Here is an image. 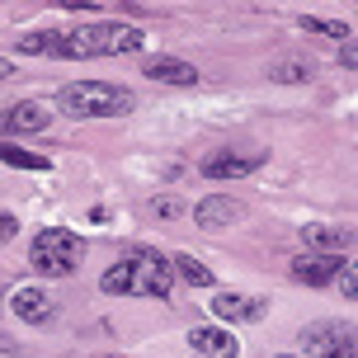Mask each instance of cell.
Returning a JSON list of instances; mask_svg holds the SVG:
<instances>
[{
  "label": "cell",
  "instance_id": "30bf717a",
  "mask_svg": "<svg viewBox=\"0 0 358 358\" xmlns=\"http://www.w3.org/2000/svg\"><path fill=\"white\" fill-rule=\"evenodd\" d=\"M241 217H245V208H241L231 194H208L194 208V222L203 227V231H222V227H231V222H241Z\"/></svg>",
  "mask_w": 358,
  "mask_h": 358
},
{
  "label": "cell",
  "instance_id": "e0dca14e",
  "mask_svg": "<svg viewBox=\"0 0 358 358\" xmlns=\"http://www.w3.org/2000/svg\"><path fill=\"white\" fill-rule=\"evenodd\" d=\"M0 165H15V170H48V156H34L15 142H0Z\"/></svg>",
  "mask_w": 358,
  "mask_h": 358
},
{
  "label": "cell",
  "instance_id": "7c38bea8",
  "mask_svg": "<svg viewBox=\"0 0 358 358\" xmlns=\"http://www.w3.org/2000/svg\"><path fill=\"white\" fill-rule=\"evenodd\" d=\"M302 241L316 245V255H344V250H354V227H325V222H311V227H302Z\"/></svg>",
  "mask_w": 358,
  "mask_h": 358
},
{
  "label": "cell",
  "instance_id": "5b68a950",
  "mask_svg": "<svg viewBox=\"0 0 358 358\" xmlns=\"http://www.w3.org/2000/svg\"><path fill=\"white\" fill-rule=\"evenodd\" d=\"M302 344L316 358H358V340L349 321H316L302 330Z\"/></svg>",
  "mask_w": 358,
  "mask_h": 358
},
{
  "label": "cell",
  "instance_id": "52a82bcc",
  "mask_svg": "<svg viewBox=\"0 0 358 358\" xmlns=\"http://www.w3.org/2000/svg\"><path fill=\"white\" fill-rule=\"evenodd\" d=\"M268 302L255 297V292H217L213 297V316L227 325H250V321H264Z\"/></svg>",
  "mask_w": 358,
  "mask_h": 358
},
{
  "label": "cell",
  "instance_id": "ffe728a7",
  "mask_svg": "<svg viewBox=\"0 0 358 358\" xmlns=\"http://www.w3.org/2000/svg\"><path fill=\"white\" fill-rule=\"evenodd\" d=\"M335 283H340V287H344V297L354 302V297H358V268H354V264H344V268H340V278H335Z\"/></svg>",
  "mask_w": 358,
  "mask_h": 358
},
{
  "label": "cell",
  "instance_id": "2e32d148",
  "mask_svg": "<svg viewBox=\"0 0 358 358\" xmlns=\"http://www.w3.org/2000/svg\"><path fill=\"white\" fill-rule=\"evenodd\" d=\"M170 264H175V278H184L189 287H213V268L203 264V259H194V255H175Z\"/></svg>",
  "mask_w": 358,
  "mask_h": 358
},
{
  "label": "cell",
  "instance_id": "cb8c5ba5",
  "mask_svg": "<svg viewBox=\"0 0 358 358\" xmlns=\"http://www.w3.org/2000/svg\"><path fill=\"white\" fill-rule=\"evenodd\" d=\"M10 76H15V66H10V62H0V80H10Z\"/></svg>",
  "mask_w": 358,
  "mask_h": 358
},
{
  "label": "cell",
  "instance_id": "3957f363",
  "mask_svg": "<svg viewBox=\"0 0 358 358\" xmlns=\"http://www.w3.org/2000/svg\"><path fill=\"white\" fill-rule=\"evenodd\" d=\"M132 90L123 85H108V80H76L57 94V108L66 118H123L132 113Z\"/></svg>",
  "mask_w": 358,
  "mask_h": 358
},
{
  "label": "cell",
  "instance_id": "4fadbf2b",
  "mask_svg": "<svg viewBox=\"0 0 358 358\" xmlns=\"http://www.w3.org/2000/svg\"><path fill=\"white\" fill-rule=\"evenodd\" d=\"M10 306H15L19 321H29V325H43V321H52V316H57L52 297H48L43 287H19L15 297H10Z\"/></svg>",
  "mask_w": 358,
  "mask_h": 358
},
{
  "label": "cell",
  "instance_id": "ba28073f",
  "mask_svg": "<svg viewBox=\"0 0 358 358\" xmlns=\"http://www.w3.org/2000/svg\"><path fill=\"white\" fill-rule=\"evenodd\" d=\"M340 268H344V255H316V250H306V255H297V259L287 264V273H292L297 283H306V287H325V283H335V278H340Z\"/></svg>",
  "mask_w": 358,
  "mask_h": 358
},
{
  "label": "cell",
  "instance_id": "484cf974",
  "mask_svg": "<svg viewBox=\"0 0 358 358\" xmlns=\"http://www.w3.org/2000/svg\"><path fill=\"white\" fill-rule=\"evenodd\" d=\"M283 358H292V354H283Z\"/></svg>",
  "mask_w": 358,
  "mask_h": 358
},
{
  "label": "cell",
  "instance_id": "6da1fadb",
  "mask_svg": "<svg viewBox=\"0 0 358 358\" xmlns=\"http://www.w3.org/2000/svg\"><path fill=\"white\" fill-rule=\"evenodd\" d=\"M99 287L108 297H156V302H165L170 287H175V264L161 250H132L127 259L104 268Z\"/></svg>",
  "mask_w": 358,
  "mask_h": 358
},
{
  "label": "cell",
  "instance_id": "7402d4cb",
  "mask_svg": "<svg viewBox=\"0 0 358 358\" xmlns=\"http://www.w3.org/2000/svg\"><path fill=\"white\" fill-rule=\"evenodd\" d=\"M19 231V222H15V217H10V213H0V241H10V236H15Z\"/></svg>",
  "mask_w": 358,
  "mask_h": 358
},
{
  "label": "cell",
  "instance_id": "d4e9b609",
  "mask_svg": "<svg viewBox=\"0 0 358 358\" xmlns=\"http://www.w3.org/2000/svg\"><path fill=\"white\" fill-rule=\"evenodd\" d=\"M108 358H118V354H108Z\"/></svg>",
  "mask_w": 358,
  "mask_h": 358
},
{
  "label": "cell",
  "instance_id": "5bb4252c",
  "mask_svg": "<svg viewBox=\"0 0 358 358\" xmlns=\"http://www.w3.org/2000/svg\"><path fill=\"white\" fill-rule=\"evenodd\" d=\"M146 76L161 80V85H198V71L189 62H179V57H151L146 62Z\"/></svg>",
  "mask_w": 358,
  "mask_h": 358
},
{
  "label": "cell",
  "instance_id": "ac0fdd59",
  "mask_svg": "<svg viewBox=\"0 0 358 358\" xmlns=\"http://www.w3.org/2000/svg\"><path fill=\"white\" fill-rule=\"evenodd\" d=\"M302 24V34H321V38H340V43H349V24H335V19H316V15H302L297 19Z\"/></svg>",
  "mask_w": 358,
  "mask_h": 358
},
{
  "label": "cell",
  "instance_id": "8992f818",
  "mask_svg": "<svg viewBox=\"0 0 358 358\" xmlns=\"http://www.w3.org/2000/svg\"><path fill=\"white\" fill-rule=\"evenodd\" d=\"M52 104H43V99H19L0 113V142L5 137H29V132H48L52 127Z\"/></svg>",
  "mask_w": 358,
  "mask_h": 358
},
{
  "label": "cell",
  "instance_id": "9c48e42d",
  "mask_svg": "<svg viewBox=\"0 0 358 358\" xmlns=\"http://www.w3.org/2000/svg\"><path fill=\"white\" fill-rule=\"evenodd\" d=\"M264 165V156L259 151H250V156H241V151H213V156H203V179H245L255 175Z\"/></svg>",
  "mask_w": 358,
  "mask_h": 358
},
{
  "label": "cell",
  "instance_id": "8fae6325",
  "mask_svg": "<svg viewBox=\"0 0 358 358\" xmlns=\"http://www.w3.org/2000/svg\"><path fill=\"white\" fill-rule=\"evenodd\" d=\"M189 344H194L198 358H236L241 354V340H236L231 330H217V325H198V330H189Z\"/></svg>",
  "mask_w": 358,
  "mask_h": 358
},
{
  "label": "cell",
  "instance_id": "44dd1931",
  "mask_svg": "<svg viewBox=\"0 0 358 358\" xmlns=\"http://www.w3.org/2000/svg\"><path fill=\"white\" fill-rule=\"evenodd\" d=\"M151 208H156V217H179V213H184V203H179V198H156Z\"/></svg>",
  "mask_w": 358,
  "mask_h": 358
},
{
  "label": "cell",
  "instance_id": "d6986e66",
  "mask_svg": "<svg viewBox=\"0 0 358 358\" xmlns=\"http://www.w3.org/2000/svg\"><path fill=\"white\" fill-rule=\"evenodd\" d=\"M268 76H273V80H283V85H297V80H311V66L287 57V62H273V66H268Z\"/></svg>",
  "mask_w": 358,
  "mask_h": 358
},
{
  "label": "cell",
  "instance_id": "603a6c76",
  "mask_svg": "<svg viewBox=\"0 0 358 358\" xmlns=\"http://www.w3.org/2000/svg\"><path fill=\"white\" fill-rule=\"evenodd\" d=\"M340 62H344V66H349V71H354V66H358V52H354V43H344V48H340Z\"/></svg>",
  "mask_w": 358,
  "mask_h": 358
},
{
  "label": "cell",
  "instance_id": "7a4b0ae2",
  "mask_svg": "<svg viewBox=\"0 0 358 358\" xmlns=\"http://www.w3.org/2000/svg\"><path fill=\"white\" fill-rule=\"evenodd\" d=\"M146 34L137 24H80L71 34H62V57H123L142 52Z\"/></svg>",
  "mask_w": 358,
  "mask_h": 358
},
{
  "label": "cell",
  "instance_id": "277c9868",
  "mask_svg": "<svg viewBox=\"0 0 358 358\" xmlns=\"http://www.w3.org/2000/svg\"><path fill=\"white\" fill-rule=\"evenodd\" d=\"M80 255H85V245H80V236L66 231V227H43V231L34 236V245H29V259H34V268L43 278H71L76 264H80Z\"/></svg>",
  "mask_w": 358,
  "mask_h": 358
},
{
  "label": "cell",
  "instance_id": "9a60e30c",
  "mask_svg": "<svg viewBox=\"0 0 358 358\" xmlns=\"http://www.w3.org/2000/svg\"><path fill=\"white\" fill-rule=\"evenodd\" d=\"M24 57H62V34L57 29H43V34H24L15 43Z\"/></svg>",
  "mask_w": 358,
  "mask_h": 358
}]
</instances>
